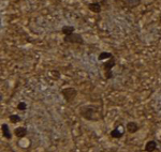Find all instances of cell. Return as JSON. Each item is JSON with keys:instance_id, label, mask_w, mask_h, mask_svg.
Returning <instances> with one entry per match:
<instances>
[{"instance_id": "6da1fadb", "label": "cell", "mask_w": 161, "mask_h": 152, "mask_svg": "<svg viewBox=\"0 0 161 152\" xmlns=\"http://www.w3.org/2000/svg\"><path fill=\"white\" fill-rule=\"evenodd\" d=\"M79 116L86 121H91V122H97L100 120V117L98 116L100 113L99 106L95 104H87L84 106L79 107Z\"/></svg>"}, {"instance_id": "7a4b0ae2", "label": "cell", "mask_w": 161, "mask_h": 152, "mask_svg": "<svg viewBox=\"0 0 161 152\" xmlns=\"http://www.w3.org/2000/svg\"><path fill=\"white\" fill-rule=\"evenodd\" d=\"M116 66V59L115 57L111 58V59H107V61H104L102 63V68L103 71H104V77L105 79L110 80L114 77V73H113V68Z\"/></svg>"}, {"instance_id": "3957f363", "label": "cell", "mask_w": 161, "mask_h": 152, "mask_svg": "<svg viewBox=\"0 0 161 152\" xmlns=\"http://www.w3.org/2000/svg\"><path fill=\"white\" fill-rule=\"evenodd\" d=\"M60 93H61L62 98L66 101L67 103H71L75 98L77 96V90L73 87H66V88L61 89L60 90Z\"/></svg>"}, {"instance_id": "277c9868", "label": "cell", "mask_w": 161, "mask_h": 152, "mask_svg": "<svg viewBox=\"0 0 161 152\" xmlns=\"http://www.w3.org/2000/svg\"><path fill=\"white\" fill-rule=\"evenodd\" d=\"M64 42L70 44H77V45H85L84 38L82 36V34L77 33V32H74V33L70 34V35H65Z\"/></svg>"}, {"instance_id": "5b68a950", "label": "cell", "mask_w": 161, "mask_h": 152, "mask_svg": "<svg viewBox=\"0 0 161 152\" xmlns=\"http://www.w3.org/2000/svg\"><path fill=\"white\" fill-rule=\"evenodd\" d=\"M126 131L129 133V134H134L136 132L140 131V125L135 121H129V122L126 124Z\"/></svg>"}, {"instance_id": "8992f818", "label": "cell", "mask_w": 161, "mask_h": 152, "mask_svg": "<svg viewBox=\"0 0 161 152\" xmlns=\"http://www.w3.org/2000/svg\"><path fill=\"white\" fill-rule=\"evenodd\" d=\"M14 135L17 137L18 139L24 138L28 135V130L26 127H18L14 129Z\"/></svg>"}, {"instance_id": "52a82bcc", "label": "cell", "mask_w": 161, "mask_h": 152, "mask_svg": "<svg viewBox=\"0 0 161 152\" xmlns=\"http://www.w3.org/2000/svg\"><path fill=\"white\" fill-rule=\"evenodd\" d=\"M87 8H88L89 11L93 12V13H96V14H99L102 12V5H101V3L100 2H98V1L89 3V5H87Z\"/></svg>"}, {"instance_id": "ba28073f", "label": "cell", "mask_w": 161, "mask_h": 152, "mask_svg": "<svg viewBox=\"0 0 161 152\" xmlns=\"http://www.w3.org/2000/svg\"><path fill=\"white\" fill-rule=\"evenodd\" d=\"M125 7L129 8V9H134L138 8V5L142 3V0H120Z\"/></svg>"}, {"instance_id": "9c48e42d", "label": "cell", "mask_w": 161, "mask_h": 152, "mask_svg": "<svg viewBox=\"0 0 161 152\" xmlns=\"http://www.w3.org/2000/svg\"><path fill=\"white\" fill-rule=\"evenodd\" d=\"M1 131H2V136L5 137V139H8V140H11L12 132L7 123H2V124H1Z\"/></svg>"}, {"instance_id": "30bf717a", "label": "cell", "mask_w": 161, "mask_h": 152, "mask_svg": "<svg viewBox=\"0 0 161 152\" xmlns=\"http://www.w3.org/2000/svg\"><path fill=\"white\" fill-rule=\"evenodd\" d=\"M124 134H125V130L119 131V127H114V129L110 132V136H111L112 138H115V139H120L124 136Z\"/></svg>"}, {"instance_id": "8fae6325", "label": "cell", "mask_w": 161, "mask_h": 152, "mask_svg": "<svg viewBox=\"0 0 161 152\" xmlns=\"http://www.w3.org/2000/svg\"><path fill=\"white\" fill-rule=\"evenodd\" d=\"M158 148V144H157L156 140H148L147 143L145 144V151L146 152H154L157 150Z\"/></svg>"}, {"instance_id": "7c38bea8", "label": "cell", "mask_w": 161, "mask_h": 152, "mask_svg": "<svg viewBox=\"0 0 161 152\" xmlns=\"http://www.w3.org/2000/svg\"><path fill=\"white\" fill-rule=\"evenodd\" d=\"M75 32V28L74 26H71V25H65L62 26L61 28V33L65 35H70V34L74 33Z\"/></svg>"}, {"instance_id": "4fadbf2b", "label": "cell", "mask_w": 161, "mask_h": 152, "mask_svg": "<svg viewBox=\"0 0 161 152\" xmlns=\"http://www.w3.org/2000/svg\"><path fill=\"white\" fill-rule=\"evenodd\" d=\"M113 54L110 52H101L99 55H98V60L99 61H103V60H107V59H111L113 58Z\"/></svg>"}, {"instance_id": "5bb4252c", "label": "cell", "mask_w": 161, "mask_h": 152, "mask_svg": "<svg viewBox=\"0 0 161 152\" xmlns=\"http://www.w3.org/2000/svg\"><path fill=\"white\" fill-rule=\"evenodd\" d=\"M9 120L11 123H13V124H16V123H19L22 121V118L18 115H16V113H13V115H10L9 116Z\"/></svg>"}, {"instance_id": "9a60e30c", "label": "cell", "mask_w": 161, "mask_h": 152, "mask_svg": "<svg viewBox=\"0 0 161 152\" xmlns=\"http://www.w3.org/2000/svg\"><path fill=\"white\" fill-rule=\"evenodd\" d=\"M48 75H50V77L53 78L54 80H58L60 78V72L58 70H52L48 72Z\"/></svg>"}, {"instance_id": "2e32d148", "label": "cell", "mask_w": 161, "mask_h": 152, "mask_svg": "<svg viewBox=\"0 0 161 152\" xmlns=\"http://www.w3.org/2000/svg\"><path fill=\"white\" fill-rule=\"evenodd\" d=\"M16 108L18 109V110H26L27 109V104H26V102H19L17 105H16Z\"/></svg>"}, {"instance_id": "e0dca14e", "label": "cell", "mask_w": 161, "mask_h": 152, "mask_svg": "<svg viewBox=\"0 0 161 152\" xmlns=\"http://www.w3.org/2000/svg\"><path fill=\"white\" fill-rule=\"evenodd\" d=\"M160 137H161V136H160Z\"/></svg>"}]
</instances>
